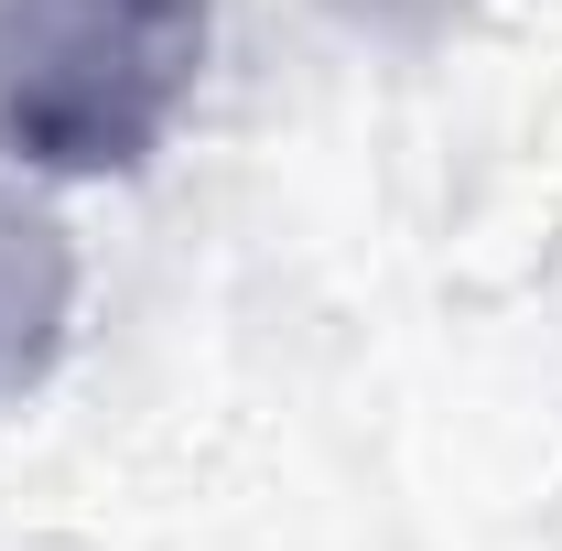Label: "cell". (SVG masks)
Here are the masks:
<instances>
[{
    "instance_id": "obj_1",
    "label": "cell",
    "mask_w": 562,
    "mask_h": 551,
    "mask_svg": "<svg viewBox=\"0 0 562 551\" xmlns=\"http://www.w3.org/2000/svg\"><path fill=\"white\" fill-rule=\"evenodd\" d=\"M206 0H0V151L140 173L206 76Z\"/></svg>"
}]
</instances>
